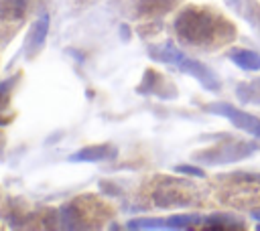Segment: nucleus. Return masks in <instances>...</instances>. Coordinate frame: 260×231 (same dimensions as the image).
I'll return each instance as SVG.
<instances>
[{"mask_svg": "<svg viewBox=\"0 0 260 231\" xmlns=\"http://www.w3.org/2000/svg\"><path fill=\"white\" fill-rule=\"evenodd\" d=\"M136 91H138L140 95H156V97H160V99H173V97L177 95L173 83H169V81L165 79V75L158 73V71H154V69H146V71H144L142 81L138 83Z\"/></svg>", "mask_w": 260, "mask_h": 231, "instance_id": "obj_6", "label": "nucleus"}, {"mask_svg": "<svg viewBox=\"0 0 260 231\" xmlns=\"http://www.w3.org/2000/svg\"><path fill=\"white\" fill-rule=\"evenodd\" d=\"M165 221H167V229H191L195 225H201L203 215H199V213H183V215H171Z\"/></svg>", "mask_w": 260, "mask_h": 231, "instance_id": "obj_15", "label": "nucleus"}, {"mask_svg": "<svg viewBox=\"0 0 260 231\" xmlns=\"http://www.w3.org/2000/svg\"><path fill=\"white\" fill-rule=\"evenodd\" d=\"M203 109L209 111V113L221 115V118L230 120L238 130H242V132H246L254 138H260V118L258 115H252V113H248V111H244V109H240L232 103H223V101L207 103Z\"/></svg>", "mask_w": 260, "mask_h": 231, "instance_id": "obj_5", "label": "nucleus"}, {"mask_svg": "<svg viewBox=\"0 0 260 231\" xmlns=\"http://www.w3.org/2000/svg\"><path fill=\"white\" fill-rule=\"evenodd\" d=\"M258 229H260V225H258Z\"/></svg>", "mask_w": 260, "mask_h": 231, "instance_id": "obj_23", "label": "nucleus"}, {"mask_svg": "<svg viewBox=\"0 0 260 231\" xmlns=\"http://www.w3.org/2000/svg\"><path fill=\"white\" fill-rule=\"evenodd\" d=\"M49 24H51V18H49L47 12H43L35 20V24H32V28L28 32V41H26V51L28 53H35V51H39L43 47V43H45V38L49 34Z\"/></svg>", "mask_w": 260, "mask_h": 231, "instance_id": "obj_9", "label": "nucleus"}, {"mask_svg": "<svg viewBox=\"0 0 260 231\" xmlns=\"http://www.w3.org/2000/svg\"><path fill=\"white\" fill-rule=\"evenodd\" d=\"M175 172L185 174V176H197V178H205V172H203L199 166H193V164H177V166H175Z\"/></svg>", "mask_w": 260, "mask_h": 231, "instance_id": "obj_18", "label": "nucleus"}, {"mask_svg": "<svg viewBox=\"0 0 260 231\" xmlns=\"http://www.w3.org/2000/svg\"><path fill=\"white\" fill-rule=\"evenodd\" d=\"M230 178L244 180L250 184H260V172H234V174H230Z\"/></svg>", "mask_w": 260, "mask_h": 231, "instance_id": "obj_19", "label": "nucleus"}, {"mask_svg": "<svg viewBox=\"0 0 260 231\" xmlns=\"http://www.w3.org/2000/svg\"><path fill=\"white\" fill-rule=\"evenodd\" d=\"M201 227L205 229H244L242 217L232 215V213H211L203 217Z\"/></svg>", "mask_w": 260, "mask_h": 231, "instance_id": "obj_10", "label": "nucleus"}, {"mask_svg": "<svg viewBox=\"0 0 260 231\" xmlns=\"http://www.w3.org/2000/svg\"><path fill=\"white\" fill-rule=\"evenodd\" d=\"M179 0H138L136 14L138 16H158L167 14L171 8L177 6Z\"/></svg>", "mask_w": 260, "mask_h": 231, "instance_id": "obj_11", "label": "nucleus"}, {"mask_svg": "<svg viewBox=\"0 0 260 231\" xmlns=\"http://www.w3.org/2000/svg\"><path fill=\"white\" fill-rule=\"evenodd\" d=\"M4 146H6V136L0 132V158H2V154H4Z\"/></svg>", "mask_w": 260, "mask_h": 231, "instance_id": "obj_21", "label": "nucleus"}, {"mask_svg": "<svg viewBox=\"0 0 260 231\" xmlns=\"http://www.w3.org/2000/svg\"><path fill=\"white\" fill-rule=\"evenodd\" d=\"M225 4L230 8H234L240 16H244V20H248L254 28H260L258 26L260 24V10L258 8H252L250 10V2H246V0H225Z\"/></svg>", "mask_w": 260, "mask_h": 231, "instance_id": "obj_16", "label": "nucleus"}, {"mask_svg": "<svg viewBox=\"0 0 260 231\" xmlns=\"http://www.w3.org/2000/svg\"><path fill=\"white\" fill-rule=\"evenodd\" d=\"M116 154H118V148L110 142H104V144L85 146V148L73 152L71 156H67V160L69 162H106V160L116 158Z\"/></svg>", "mask_w": 260, "mask_h": 231, "instance_id": "obj_7", "label": "nucleus"}, {"mask_svg": "<svg viewBox=\"0 0 260 231\" xmlns=\"http://www.w3.org/2000/svg\"><path fill=\"white\" fill-rule=\"evenodd\" d=\"M148 55H150V59H154V61H158V63L173 65V67L179 69L181 73L191 75V77L197 79L207 91H217V89H219V81H217L215 73H213L207 65H203L201 61L187 57V55H185L181 49H177L171 41H167V43L160 45V47H148Z\"/></svg>", "mask_w": 260, "mask_h": 231, "instance_id": "obj_2", "label": "nucleus"}, {"mask_svg": "<svg viewBox=\"0 0 260 231\" xmlns=\"http://www.w3.org/2000/svg\"><path fill=\"white\" fill-rule=\"evenodd\" d=\"M120 36H122V41H130V26L128 24L120 26Z\"/></svg>", "mask_w": 260, "mask_h": 231, "instance_id": "obj_20", "label": "nucleus"}, {"mask_svg": "<svg viewBox=\"0 0 260 231\" xmlns=\"http://www.w3.org/2000/svg\"><path fill=\"white\" fill-rule=\"evenodd\" d=\"M175 32L183 45L197 49L223 47L236 36V28L211 8L187 6L175 18Z\"/></svg>", "mask_w": 260, "mask_h": 231, "instance_id": "obj_1", "label": "nucleus"}, {"mask_svg": "<svg viewBox=\"0 0 260 231\" xmlns=\"http://www.w3.org/2000/svg\"><path fill=\"white\" fill-rule=\"evenodd\" d=\"M197 186L187 182V180H175V178H165L162 184H158L152 192V201L160 209H171V207H189L195 201Z\"/></svg>", "mask_w": 260, "mask_h": 231, "instance_id": "obj_4", "label": "nucleus"}, {"mask_svg": "<svg viewBox=\"0 0 260 231\" xmlns=\"http://www.w3.org/2000/svg\"><path fill=\"white\" fill-rule=\"evenodd\" d=\"M228 57H230V61L236 65V67H240L242 71H260V53H256V51H252V49H240V47H234V49H230V53H228Z\"/></svg>", "mask_w": 260, "mask_h": 231, "instance_id": "obj_8", "label": "nucleus"}, {"mask_svg": "<svg viewBox=\"0 0 260 231\" xmlns=\"http://www.w3.org/2000/svg\"><path fill=\"white\" fill-rule=\"evenodd\" d=\"M260 146L248 140H240V138H232V140H223L219 144H213L205 150H199L193 154V160L205 164V166H223V164H232L238 160H244L248 156H252Z\"/></svg>", "mask_w": 260, "mask_h": 231, "instance_id": "obj_3", "label": "nucleus"}, {"mask_svg": "<svg viewBox=\"0 0 260 231\" xmlns=\"http://www.w3.org/2000/svg\"><path fill=\"white\" fill-rule=\"evenodd\" d=\"M16 81H18V75H12V77L0 81V126H6V124L12 120V115H10V113L6 115V111L10 109L12 89H14V83H16Z\"/></svg>", "mask_w": 260, "mask_h": 231, "instance_id": "obj_12", "label": "nucleus"}, {"mask_svg": "<svg viewBox=\"0 0 260 231\" xmlns=\"http://www.w3.org/2000/svg\"><path fill=\"white\" fill-rule=\"evenodd\" d=\"M250 215H252L256 221H260V207H258V209H252V211H250Z\"/></svg>", "mask_w": 260, "mask_h": 231, "instance_id": "obj_22", "label": "nucleus"}, {"mask_svg": "<svg viewBox=\"0 0 260 231\" xmlns=\"http://www.w3.org/2000/svg\"><path fill=\"white\" fill-rule=\"evenodd\" d=\"M28 0H0V18L14 22L26 14Z\"/></svg>", "mask_w": 260, "mask_h": 231, "instance_id": "obj_13", "label": "nucleus"}, {"mask_svg": "<svg viewBox=\"0 0 260 231\" xmlns=\"http://www.w3.org/2000/svg\"><path fill=\"white\" fill-rule=\"evenodd\" d=\"M236 97L242 103H260V77L252 81H242L236 85Z\"/></svg>", "mask_w": 260, "mask_h": 231, "instance_id": "obj_14", "label": "nucleus"}, {"mask_svg": "<svg viewBox=\"0 0 260 231\" xmlns=\"http://www.w3.org/2000/svg\"><path fill=\"white\" fill-rule=\"evenodd\" d=\"M128 229H167L165 219H130L126 223Z\"/></svg>", "mask_w": 260, "mask_h": 231, "instance_id": "obj_17", "label": "nucleus"}]
</instances>
